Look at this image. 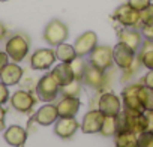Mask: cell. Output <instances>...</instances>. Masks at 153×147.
I'll use <instances>...</instances> for the list:
<instances>
[{
    "label": "cell",
    "mask_w": 153,
    "mask_h": 147,
    "mask_svg": "<svg viewBox=\"0 0 153 147\" xmlns=\"http://www.w3.org/2000/svg\"><path fill=\"white\" fill-rule=\"evenodd\" d=\"M9 101V89L6 84L0 81V105H3Z\"/></svg>",
    "instance_id": "32"
},
{
    "label": "cell",
    "mask_w": 153,
    "mask_h": 147,
    "mask_svg": "<svg viewBox=\"0 0 153 147\" xmlns=\"http://www.w3.org/2000/svg\"><path fill=\"white\" fill-rule=\"evenodd\" d=\"M54 51H56V59L60 62H65V63H71L76 57V51H75L74 45H69L66 42L57 45Z\"/></svg>",
    "instance_id": "24"
},
{
    "label": "cell",
    "mask_w": 153,
    "mask_h": 147,
    "mask_svg": "<svg viewBox=\"0 0 153 147\" xmlns=\"http://www.w3.org/2000/svg\"><path fill=\"white\" fill-rule=\"evenodd\" d=\"M149 24H153V2L147 8L140 11V29L143 26H149Z\"/></svg>",
    "instance_id": "29"
},
{
    "label": "cell",
    "mask_w": 153,
    "mask_h": 147,
    "mask_svg": "<svg viewBox=\"0 0 153 147\" xmlns=\"http://www.w3.org/2000/svg\"><path fill=\"white\" fill-rule=\"evenodd\" d=\"M5 116H6V111L5 108L0 105V132H2L3 129H6V125H5Z\"/></svg>",
    "instance_id": "37"
},
{
    "label": "cell",
    "mask_w": 153,
    "mask_h": 147,
    "mask_svg": "<svg viewBox=\"0 0 153 147\" xmlns=\"http://www.w3.org/2000/svg\"><path fill=\"white\" fill-rule=\"evenodd\" d=\"M116 147H138V135L131 131H120L114 135Z\"/></svg>",
    "instance_id": "23"
},
{
    "label": "cell",
    "mask_w": 153,
    "mask_h": 147,
    "mask_svg": "<svg viewBox=\"0 0 153 147\" xmlns=\"http://www.w3.org/2000/svg\"><path fill=\"white\" fill-rule=\"evenodd\" d=\"M140 89L141 84H129L122 90V105L123 108H129L134 111H140L144 113V107L140 98Z\"/></svg>",
    "instance_id": "7"
},
{
    "label": "cell",
    "mask_w": 153,
    "mask_h": 147,
    "mask_svg": "<svg viewBox=\"0 0 153 147\" xmlns=\"http://www.w3.org/2000/svg\"><path fill=\"white\" fill-rule=\"evenodd\" d=\"M35 92H36V96H38L39 101H42V102H53L60 95V86L53 78L51 74H45V75H42L39 78Z\"/></svg>",
    "instance_id": "3"
},
{
    "label": "cell",
    "mask_w": 153,
    "mask_h": 147,
    "mask_svg": "<svg viewBox=\"0 0 153 147\" xmlns=\"http://www.w3.org/2000/svg\"><path fill=\"white\" fill-rule=\"evenodd\" d=\"M80 129V123L75 117H59L54 123V134L63 140H69Z\"/></svg>",
    "instance_id": "13"
},
{
    "label": "cell",
    "mask_w": 153,
    "mask_h": 147,
    "mask_svg": "<svg viewBox=\"0 0 153 147\" xmlns=\"http://www.w3.org/2000/svg\"><path fill=\"white\" fill-rule=\"evenodd\" d=\"M144 114H146V131L153 132V110L144 111Z\"/></svg>",
    "instance_id": "34"
},
{
    "label": "cell",
    "mask_w": 153,
    "mask_h": 147,
    "mask_svg": "<svg viewBox=\"0 0 153 147\" xmlns=\"http://www.w3.org/2000/svg\"><path fill=\"white\" fill-rule=\"evenodd\" d=\"M113 59H114V63L120 68V69H129L135 59H137V53L134 50H131L128 45L122 44V42H117V45L113 47Z\"/></svg>",
    "instance_id": "10"
},
{
    "label": "cell",
    "mask_w": 153,
    "mask_h": 147,
    "mask_svg": "<svg viewBox=\"0 0 153 147\" xmlns=\"http://www.w3.org/2000/svg\"><path fill=\"white\" fill-rule=\"evenodd\" d=\"M114 20L123 27H134L140 30V11L134 9L129 3L120 5L114 11Z\"/></svg>",
    "instance_id": "5"
},
{
    "label": "cell",
    "mask_w": 153,
    "mask_h": 147,
    "mask_svg": "<svg viewBox=\"0 0 153 147\" xmlns=\"http://www.w3.org/2000/svg\"><path fill=\"white\" fill-rule=\"evenodd\" d=\"M138 60L141 62V66H144L149 71H153V41L152 39H144L138 53H137Z\"/></svg>",
    "instance_id": "22"
},
{
    "label": "cell",
    "mask_w": 153,
    "mask_h": 147,
    "mask_svg": "<svg viewBox=\"0 0 153 147\" xmlns=\"http://www.w3.org/2000/svg\"><path fill=\"white\" fill-rule=\"evenodd\" d=\"M98 110L104 116H117L122 111V99L111 92L101 93L98 98Z\"/></svg>",
    "instance_id": "9"
},
{
    "label": "cell",
    "mask_w": 153,
    "mask_h": 147,
    "mask_svg": "<svg viewBox=\"0 0 153 147\" xmlns=\"http://www.w3.org/2000/svg\"><path fill=\"white\" fill-rule=\"evenodd\" d=\"M57 119H59L57 107L53 105L51 102H47V105H42L33 116V120L41 126H50V125L56 123Z\"/></svg>",
    "instance_id": "18"
},
{
    "label": "cell",
    "mask_w": 153,
    "mask_h": 147,
    "mask_svg": "<svg viewBox=\"0 0 153 147\" xmlns=\"http://www.w3.org/2000/svg\"><path fill=\"white\" fill-rule=\"evenodd\" d=\"M98 45V35L95 32H84L83 35H80L78 38H76L75 44H74V48L76 51V56L80 57H86L89 56L95 47Z\"/></svg>",
    "instance_id": "12"
},
{
    "label": "cell",
    "mask_w": 153,
    "mask_h": 147,
    "mask_svg": "<svg viewBox=\"0 0 153 147\" xmlns=\"http://www.w3.org/2000/svg\"><path fill=\"white\" fill-rule=\"evenodd\" d=\"M0 2H8V0H0Z\"/></svg>",
    "instance_id": "39"
},
{
    "label": "cell",
    "mask_w": 153,
    "mask_h": 147,
    "mask_svg": "<svg viewBox=\"0 0 153 147\" xmlns=\"http://www.w3.org/2000/svg\"><path fill=\"white\" fill-rule=\"evenodd\" d=\"M104 119H105V116L98 108L96 110H90L83 117L81 132H84V134H99L101 128H102V123H104Z\"/></svg>",
    "instance_id": "14"
},
{
    "label": "cell",
    "mask_w": 153,
    "mask_h": 147,
    "mask_svg": "<svg viewBox=\"0 0 153 147\" xmlns=\"http://www.w3.org/2000/svg\"><path fill=\"white\" fill-rule=\"evenodd\" d=\"M141 35L144 39H152L153 41V24H149V26H143L140 29Z\"/></svg>",
    "instance_id": "33"
},
{
    "label": "cell",
    "mask_w": 153,
    "mask_h": 147,
    "mask_svg": "<svg viewBox=\"0 0 153 147\" xmlns=\"http://www.w3.org/2000/svg\"><path fill=\"white\" fill-rule=\"evenodd\" d=\"M29 51H30V39L24 33H15L6 41L5 53L15 63L23 62L27 57Z\"/></svg>",
    "instance_id": "2"
},
{
    "label": "cell",
    "mask_w": 153,
    "mask_h": 147,
    "mask_svg": "<svg viewBox=\"0 0 153 147\" xmlns=\"http://www.w3.org/2000/svg\"><path fill=\"white\" fill-rule=\"evenodd\" d=\"M143 35L138 29L134 27H125L123 30L119 32V42L128 45L131 50H134L135 53H138L141 44H143Z\"/></svg>",
    "instance_id": "17"
},
{
    "label": "cell",
    "mask_w": 153,
    "mask_h": 147,
    "mask_svg": "<svg viewBox=\"0 0 153 147\" xmlns=\"http://www.w3.org/2000/svg\"><path fill=\"white\" fill-rule=\"evenodd\" d=\"M152 2H153V0H128V3H129L134 9H137V11H143V9L147 8Z\"/></svg>",
    "instance_id": "31"
},
{
    "label": "cell",
    "mask_w": 153,
    "mask_h": 147,
    "mask_svg": "<svg viewBox=\"0 0 153 147\" xmlns=\"http://www.w3.org/2000/svg\"><path fill=\"white\" fill-rule=\"evenodd\" d=\"M23 75H24L23 68L18 63L12 62V63H8L2 69V72H0V81H2L3 84H6L8 87L9 86H15V84H18L21 81Z\"/></svg>",
    "instance_id": "16"
},
{
    "label": "cell",
    "mask_w": 153,
    "mask_h": 147,
    "mask_svg": "<svg viewBox=\"0 0 153 147\" xmlns=\"http://www.w3.org/2000/svg\"><path fill=\"white\" fill-rule=\"evenodd\" d=\"M9 63V56L5 53V51H0V72H2V69Z\"/></svg>",
    "instance_id": "36"
},
{
    "label": "cell",
    "mask_w": 153,
    "mask_h": 147,
    "mask_svg": "<svg viewBox=\"0 0 153 147\" xmlns=\"http://www.w3.org/2000/svg\"><path fill=\"white\" fill-rule=\"evenodd\" d=\"M11 105L18 113H30L36 105V98L29 90H17L11 96Z\"/></svg>",
    "instance_id": "11"
},
{
    "label": "cell",
    "mask_w": 153,
    "mask_h": 147,
    "mask_svg": "<svg viewBox=\"0 0 153 147\" xmlns=\"http://www.w3.org/2000/svg\"><path fill=\"white\" fill-rule=\"evenodd\" d=\"M50 74L53 75V78L57 81V84L60 87H63V86L69 84L72 80H75L72 68H71V63H65V62H60L57 66H54Z\"/></svg>",
    "instance_id": "21"
},
{
    "label": "cell",
    "mask_w": 153,
    "mask_h": 147,
    "mask_svg": "<svg viewBox=\"0 0 153 147\" xmlns=\"http://www.w3.org/2000/svg\"><path fill=\"white\" fill-rule=\"evenodd\" d=\"M99 134L104 137H114L117 134V116H105Z\"/></svg>",
    "instance_id": "25"
},
{
    "label": "cell",
    "mask_w": 153,
    "mask_h": 147,
    "mask_svg": "<svg viewBox=\"0 0 153 147\" xmlns=\"http://www.w3.org/2000/svg\"><path fill=\"white\" fill-rule=\"evenodd\" d=\"M120 131H131L137 135L144 132L146 131V114L129 110V108H123L117 114V132Z\"/></svg>",
    "instance_id": "1"
},
{
    "label": "cell",
    "mask_w": 153,
    "mask_h": 147,
    "mask_svg": "<svg viewBox=\"0 0 153 147\" xmlns=\"http://www.w3.org/2000/svg\"><path fill=\"white\" fill-rule=\"evenodd\" d=\"M6 35H8V30H6L5 24L0 21V41H3V39L6 38Z\"/></svg>",
    "instance_id": "38"
},
{
    "label": "cell",
    "mask_w": 153,
    "mask_h": 147,
    "mask_svg": "<svg viewBox=\"0 0 153 147\" xmlns=\"http://www.w3.org/2000/svg\"><path fill=\"white\" fill-rule=\"evenodd\" d=\"M138 147H153V132L144 131L138 134Z\"/></svg>",
    "instance_id": "30"
},
{
    "label": "cell",
    "mask_w": 153,
    "mask_h": 147,
    "mask_svg": "<svg viewBox=\"0 0 153 147\" xmlns=\"http://www.w3.org/2000/svg\"><path fill=\"white\" fill-rule=\"evenodd\" d=\"M143 84H144L146 87L153 89V71H149L146 75L143 77Z\"/></svg>",
    "instance_id": "35"
},
{
    "label": "cell",
    "mask_w": 153,
    "mask_h": 147,
    "mask_svg": "<svg viewBox=\"0 0 153 147\" xmlns=\"http://www.w3.org/2000/svg\"><path fill=\"white\" fill-rule=\"evenodd\" d=\"M27 135H29V132L24 128H21L18 125H12L5 131V141L12 147H24V144L27 141Z\"/></svg>",
    "instance_id": "20"
},
{
    "label": "cell",
    "mask_w": 153,
    "mask_h": 147,
    "mask_svg": "<svg viewBox=\"0 0 153 147\" xmlns=\"http://www.w3.org/2000/svg\"><path fill=\"white\" fill-rule=\"evenodd\" d=\"M89 62L102 69V71H108L113 65H114V59H113V48L110 45H96L95 50L89 54Z\"/></svg>",
    "instance_id": "6"
},
{
    "label": "cell",
    "mask_w": 153,
    "mask_h": 147,
    "mask_svg": "<svg viewBox=\"0 0 153 147\" xmlns=\"http://www.w3.org/2000/svg\"><path fill=\"white\" fill-rule=\"evenodd\" d=\"M140 98L144 107V111H152L153 110V89L146 87L144 84H141L140 89Z\"/></svg>",
    "instance_id": "28"
},
{
    "label": "cell",
    "mask_w": 153,
    "mask_h": 147,
    "mask_svg": "<svg viewBox=\"0 0 153 147\" xmlns=\"http://www.w3.org/2000/svg\"><path fill=\"white\" fill-rule=\"evenodd\" d=\"M62 96H72V98H80L81 95V81L80 80H72L69 84L60 87Z\"/></svg>",
    "instance_id": "26"
},
{
    "label": "cell",
    "mask_w": 153,
    "mask_h": 147,
    "mask_svg": "<svg viewBox=\"0 0 153 147\" xmlns=\"http://www.w3.org/2000/svg\"><path fill=\"white\" fill-rule=\"evenodd\" d=\"M57 113L59 117H75L76 113L80 111L81 102L80 98H72V96H63L57 102Z\"/></svg>",
    "instance_id": "19"
},
{
    "label": "cell",
    "mask_w": 153,
    "mask_h": 147,
    "mask_svg": "<svg viewBox=\"0 0 153 147\" xmlns=\"http://www.w3.org/2000/svg\"><path fill=\"white\" fill-rule=\"evenodd\" d=\"M56 51L51 48H39L30 56V66L35 71L50 69L56 62Z\"/></svg>",
    "instance_id": "8"
},
{
    "label": "cell",
    "mask_w": 153,
    "mask_h": 147,
    "mask_svg": "<svg viewBox=\"0 0 153 147\" xmlns=\"http://www.w3.org/2000/svg\"><path fill=\"white\" fill-rule=\"evenodd\" d=\"M68 36H69V29H68V26H66L63 21L57 20V18L51 20V21L45 26L44 39H45V42H47L48 45H51V47H57V45L66 42Z\"/></svg>",
    "instance_id": "4"
},
{
    "label": "cell",
    "mask_w": 153,
    "mask_h": 147,
    "mask_svg": "<svg viewBox=\"0 0 153 147\" xmlns=\"http://www.w3.org/2000/svg\"><path fill=\"white\" fill-rule=\"evenodd\" d=\"M83 83L87 84L92 89H102L105 86V71L93 66L90 62L86 65V71H84V77H83Z\"/></svg>",
    "instance_id": "15"
},
{
    "label": "cell",
    "mask_w": 153,
    "mask_h": 147,
    "mask_svg": "<svg viewBox=\"0 0 153 147\" xmlns=\"http://www.w3.org/2000/svg\"><path fill=\"white\" fill-rule=\"evenodd\" d=\"M86 62L83 57L76 56L72 62H71V68H72V72H74V78L75 80H80L83 81V77H84V71H86Z\"/></svg>",
    "instance_id": "27"
}]
</instances>
